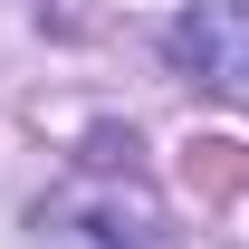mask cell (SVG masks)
I'll use <instances>...</instances> for the list:
<instances>
[{
  "label": "cell",
  "mask_w": 249,
  "mask_h": 249,
  "mask_svg": "<svg viewBox=\"0 0 249 249\" xmlns=\"http://www.w3.org/2000/svg\"><path fill=\"white\" fill-rule=\"evenodd\" d=\"M173 58H182L192 87L249 96V0H192L182 29H173Z\"/></svg>",
  "instance_id": "1"
},
{
  "label": "cell",
  "mask_w": 249,
  "mask_h": 249,
  "mask_svg": "<svg viewBox=\"0 0 249 249\" xmlns=\"http://www.w3.org/2000/svg\"><path fill=\"white\" fill-rule=\"evenodd\" d=\"M192 182L220 201V192H240V182H249V154H240V144H201V154H192Z\"/></svg>",
  "instance_id": "2"
}]
</instances>
